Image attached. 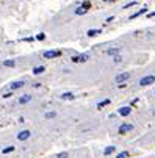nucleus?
Instances as JSON below:
<instances>
[{"label":"nucleus","mask_w":155,"mask_h":158,"mask_svg":"<svg viewBox=\"0 0 155 158\" xmlns=\"http://www.w3.org/2000/svg\"><path fill=\"white\" fill-rule=\"evenodd\" d=\"M55 116H56L55 111H49V113H46V118L47 119H52V118H55Z\"/></svg>","instance_id":"20"},{"label":"nucleus","mask_w":155,"mask_h":158,"mask_svg":"<svg viewBox=\"0 0 155 158\" xmlns=\"http://www.w3.org/2000/svg\"><path fill=\"white\" fill-rule=\"evenodd\" d=\"M2 64H3L5 67H14V66H16V61H14V60H5Z\"/></svg>","instance_id":"11"},{"label":"nucleus","mask_w":155,"mask_h":158,"mask_svg":"<svg viewBox=\"0 0 155 158\" xmlns=\"http://www.w3.org/2000/svg\"><path fill=\"white\" fill-rule=\"evenodd\" d=\"M108 103H110V100H108V99H106V100H102V102H100V103L97 105V108L100 110V108H104V107H105V105H108Z\"/></svg>","instance_id":"19"},{"label":"nucleus","mask_w":155,"mask_h":158,"mask_svg":"<svg viewBox=\"0 0 155 158\" xmlns=\"http://www.w3.org/2000/svg\"><path fill=\"white\" fill-rule=\"evenodd\" d=\"M88 8H89V5H83V6H78V8L75 9V14H78V16H82V14H86Z\"/></svg>","instance_id":"7"},{"label":"nucleus","mask_w":155,"mask_h":158,"mask_svg":"<svg viewBox=\"0 0 155 158\" xmlns=\"http://www.w3.org/2000/svg\"><path fill=\"white\" fill-rule=\"evenodd\" d=\"M14 150V146H8V147H5L2 150V154H10V152H13Z\"/></svg>","instance_id":"17"},{"label":"nucleus","mask_w":155,"mask_h":158,"mask_svg":"<svg viewBox=\"0 0 155 158\" xmlns=\"http://www.w3.org/2000/svg\"><path fill=\"white\" fill-rule=\"evenodd\" d=\"M44 71H46V67H44V66H38V67H34V69H33V74H36V75H38V74H42Z\"/></svg>","instance_id":"14"},{"label":"nucleus","mask_w":155,"mask_h":158,"mask_svg":"<svg viewBox=\"0 0 155 158\" xmlns=\"http://www.w3.org/2000/svg\"><path fill=\"white\" fill-rule=\"evenodd\" d=\"M144 13H146V8H142V9H140V11H138V13H135V14H132V16H130V19H136L138 16L144 14Z\"/></svg>","instance_id":"15"},{"label":"nucleus","mask_w":155,"mask_h":158,"mask_svg":"<svg viewBox=\"0 0 155 158\" xmlns=\"http://www.w3.org/2000/svg\"><path fill=\"white\" fill-rule=\"evenodd\" d=\"M88 58H89L88 53H82V55L72 56V61H74V63H85V61H88Z\"/></svg>","instance_id":"4"},{"label":"nucleus","mask_w":155,"mask_h":158,"mask_svg":"<svg viewBox=\"0 0 155 158\" xmlns=\"http://www.w3.org/2000/svg\"><path fill=\"white\" fill-rule=\"evenodd\" d=\"M69 155L66 154V152H63V154H58V158H68Z\"/></svg>","instance_id":"23"},{"label":"nucleus","mask_w":155,"mask_h":158,"mask_svg":"<svg viewBox=\"0 0 155 158\" xmlns=\"http://www.w3.org/2000/svg\"><path fill=\"white\" fill-rule=\"evenodd\" d=\"M105 2H114V0H105Z\"/></svg>","instance_id":"25"},{"label":"nucleus","mask_w":155,"mask_h":158,"mask_svg":"<svg viewBox=\"0 0 155 158\" xmlns=\"http://www.w3.org/2000/svg\"><path fill=\"white\" fill-rule=\"evenodd\" d=\"M130 78V72H122V74H118L116 77H114V81L118 85H122L126 80H128Z\"/></svg>","instance_id":"1"},{"label":"nucleus","mask_w":155,"mask_h":158,"mask_svg":"<svg viewBox=\"0 0 155 158\" xmlns=\"http://www.w3.org/2000/svg\"><path fill=\"white\" fill-rule=\"evenodd\" d=\"M60 55H61V52H60V50H46L42 53V56L47 58V60H50V58H56Z\"/></svg>","instance_id":"3"},{"label":"nucleus","mask_w":155,"mask_h":158,"mask_svg":"<svg viewBox=\"0 0 155 158\" xmlns=\"http://www.w3.org/2000/svg\"><path fill=\"white\" fill-rule=\"evenodd\" d=\"M127 155H128L127 152H121V154H119V155H118L116 158H127Z\"/></svg>","instance_id":"21"},{"label":"nucleus","mask_w":155,"mask_h":158,"mask_svg":"<svg viewBox=\"0 0 155 158\" xmlns=\"http://www.w3.org/2000/svg\"><path fill=\"white\" fill-rule=\"evenodd\" d=\"M24 85H25L24 81H14V83H11V85H10V89H11V91H14V89H19V88H22Z\"/></svg>","instance_id":"9"},{"label":"nucleus","mask_w":155,"mask_h":158,"mask_svg":"<svg viewBox=\"0 0 155 158\" xmlns=\"http://www.w3.org/2000/svg\"><path fill=\"white\" fill-rule=\"evenodd\" d=\"M61 99H63V100H72L74 94H72V92H64V94H61Z\"/></svg>","instance_id":"13"},{"label":"nucleus","mask_w":155,"mask_h":158,"mask_svg":"<svg viewBox=\"0 0 155 158\" xmlns=\"http://www.w3.org/2000/svg\"><path fill=\"white\" fill-rule=\"evenodd\" d=\"M121 60H122V58L119 56V55H116L114 58H113V61H114V63H121Z\"/></svg>","instance_id":"22"},{"label":"nucleus","mask_w":155,"mask_h":158,"mask_svg":"<svg viewBox=\"0 0 155 158\" xmlns=\"http://www.w3.org/2000/svg\"><path fill=\"white\" fill-rule=\"evenodd\" d=\"M97 34H100V30H88V36H97Z\"/></svg>","instance_id":"16"},{"label":"nucleus","mask_w":155,"mask_h":158,"mask_svg":"<svg viewBox=\"0 0 155 158\" xmlns=\"http://www.w3.org/2000/svg\"><path fill=\"white\" fill-rule=\"evenodd\" d=\"M130 113H132V108H130V107H122V108H119V114H121V116H128Z\"/></svg>","instance_id":"8"},{"label":"nucleus","mask_w":155,"mask_h":158,"mask_svg":"<svg viewBox=\"0 0 155 158\" xmlns=\"http://www.w3.org/2000/svg\"><path fill=\"white\" fill-rule=\"evenodd\" d=\"M30 130H22L19 135H17V139H19V141H25V139H28L30 138Z\"/></svg>","instance_id":"6"},{"label":"nucleus","mask_w":155,"mask_h":158,"mask_svg":"<svg viewBox=\"0 0 155 158\" xmlns=\"http://www.w3.org/2000/svg\"><path fill=\"white\" fill-rule=\"evenodd\" d=\"M36 38H38L39 41H42V39L46 38V34H44V33H39V34H38V36H36Z\"/></svg>","instance_id":"24"},{"label":"nucleus","mask_w":155,"mask_h":158,"mask_svg":"<svg viewBox=\"0 0 155 158\" xmlns=\"http://www.w3.org/2000/svg\"><path fill=\"white\" fill-rule=\"evenodd\" d=\"M133 130V125L132 124H122L119 127V135H126L127 132H132Z\"/></svg>","instance_id":"5"},{"label":"nucleus","mask_w":155,"mask_h":158,"mask_svg":"<svg viewBox=\"0 0 155 158\" xmlns=\"http://www.w3.org/2000/svg\"><path fill=\"white\" fill-rule=\"evenodd\" d=\"M113 152H114V147H113V146H110V147H106V149H105L104 154H105V155H110V154H113Z\"/></svg>","instance_id":"18"},{"label":"nucleus","mask_w":155,"mask_h":158,"mask_svg":"<svg viewBox=\"0 0 155 158\" xmlns=\"http://www.w3.org/2000/svg\"><path fill=\"white\" fill-rule=\"evenodd\" d=\"M152 83H155V77H154V75H146V77H142L140 80V86H149Z\"/></svg>","instance_id":"2"},{"label":"nucleus","mask_w":155,"mask_h":158,"mask_svg":"<svg viewBox=\"0 0 155 158\" xmlns=\"http://www.w3.org/2000/svg\"><path fill=\"white\" fill-rule=\"evenodd\" d=\"M30 100H32V96H28V94H27V96H22V97L19 99V103L24 105V103H28Z\"/></svg>","instance_id":"12"},{"label":"nucleus","mask_w":155,"mask_h":158,"mask_svg":"<svg viewBox=\"0 0 155 158\" xmlns=\"http://www.w3.org/2000/svg\"><path fill=\"white\" fill-rule=\"evenodd\" d=\"M119 52H121V49H119V47L108 49V50H106V55H110V56H116V55H119Z\"/></svg>","instance_id":"10"}]
</instances>
